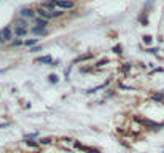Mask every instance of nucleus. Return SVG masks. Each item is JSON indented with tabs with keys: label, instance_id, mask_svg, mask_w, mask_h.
I'll list each match as a JSON object with an SVG mask.
<instances>
[{
	"label": "nucleus",
	"instance_id": "obj_1",
	"mask_svg": "<svg viewBox=\"0 0 164 153\" xmlns=\"http://www.w3.org/2000/svg\"><path fill=\"white\" fill-rule=\"evenodd\" d=\"M57 7L65 8V10H72L73 7H75V3H73L72 0H59V2H57Z\"/></svg>",
	"mask_w": 164,
	"mask_h": 153
},
{
	"label": "nucleus",
	"instance_id": "obj_2",
	"mask_svg": "<svg viewBox=\"0 0 164 153\" xmlns=\"http://www.w3.org/2000/svg\"><path fill=\"white\" fill-rule=\"evenodd\" d=\"M75 147H76V148H80V150H83V152H86V153H99V150L89 148V147H84V145H81L80 142H75Z\"/></svg>",
	"mask_w": 164,
	"mask_h": 153
},
{
	"label": "nucleus",
	"instance_id": "obj_3",
	"mask_svg": "<svg viewBox=\"0 0 164 153\" xmlns=\"http://www.w3.org/2000/svg\"><path fill=\"white\" fill-rule=\"evenodd\" d=\"M37 13L40 15V18H45V19H51V18H54L53 16V13H49V11H46V10H43V8H38L37 10Z\"/></svg>",
	"mask_w": 164,
	"mask_h": 153
},
{
	"label": "nucleus",
	"instance_id": "obj_4",
	"mask_svg": "<svg viewBox=\"0 0 164 153\" xmlns=\"http://www.w3.org/2000/svg\"><path fill=\"white\" fill-rule=\"evenodd\" d=\"M19 15H21L22 18H34V11H32L30 8H22Z\"/></svg>",
	"mask_w": 164,
	"mask_h": 153
},
{
	"label": "nucleus",
	"instance_id": "obj_5",
	"mask_svg": "<svg viewBox=\"0 0 164 153\" xmlns=\"http://www.w3.org/2000/svg\"><path fill=\"white\" fill-rule=\"evenodd\" d=\"M2 34H3V38H5V42H7V40H11L13 32H11V29H10V27H5L3 30H2Z\"/></svg>",
	"mask_w": 164,
	"mask_h": 153
},
{
	"label": "nucleus",
	"instance_id": "obj_6",
	"mask_svg": "<svg viewBox=\"0 0 164 153\" xmlns=\"http://www.w3.org/2000/svg\"><path fill=\"white\" fill-rule=\"evenodd\" d=\"M32 32L35 34V35H46L48 30H46L45 27H35V29H32Z\"/></svg>",
	"mask_w": 164,
	"mask_h": 153
},
{
	"label": "nucleus",
	"instance_id": "obj_7",
	"mask_svg": "<svg viewBox=\"0 0 164 153\" xmlns=\"http://www.w3.org/2000/svg\"><path fill=\"white\" fill-rule=\"evenodd\" d=\"M41 8H43V10H48V11H51V13L56 11V10H54V3H51V2H46V3H43V5H41Z\"/></svg>",
	"mask_w": 164,
	"mask_h": 153
},
{
	"label": "nucleus",
	"instance_id": "obj_8",
	"mask_svg": "<svg viewBox=\"0 0 164 153\" xmlns=\"http://www.w3.org/2000/svg\"><path fill=\"white\" fill-rule=\"evenodd\" d=\"M14 34H16L18 37H22V35L27 34V30H26L24 27H16V29H14Z\"/></svg>",
	"mask_w": 164,
	"mask_h": 153
},
{
	"label": "nucleus",
	"instance_id": "obj_9",
	"mask_svg": "<svg viewBox=\"0 0 164 153\" xmlns=\"http://www.w3.org/2000/svg\"><path fill=\"white\" fill-rule=\"evenodd\" d=\"M153 101L163 102V101H164V94H163V93H155V94H153Z\"/></svg>",
	"mask_w": 164,
	"mask_h": 153
},
{
	"label": "nucleus",
	"instance_id": "obj_10",
	"mask_svg": "<svg viewBox=\"0 0 164 153\" xmlns=\"http://www.w3.org/2000/svg\"><path fill=\"white\" fill-rule=\"evenodd\" d=\"M37 62H41V64H51L53 61H51L49 56H43V57H40V59H37Z\"/></svg>",
	"mask_w": 164,
	"mask_h": 153
},
{
	"label": "nucleus",
	"instance_id": "obj_11",
	"mask_svg": "<svg viewBox=\"0 0 164 153\" xmlns=\"http://www.w3.org/2000/svg\"><path fill=\"white\" fill-rule=\"evenodd\" d=\"M35 22H37L38 26H41V27H45V26L48 24V19H45V18H37Z\"/></svg>",
	"mask_w": 164,
	"mask_h": 153
},
{
	"label": "nucleus",
	"instance_id": "obj_12",
	"mask_svg": "<svg viewBox=\"0 0 164 153\" xmlns=\"http://www.w3.org/2000/svg\"><path fill=\"white\" fill-rule=\"evenodd\" d=\"M37 42H38L37 38H32V40H26L24 45H26V46H30V48H34V46L37 45Z\"/></svg>",
	"mask_w": 164,
	"mask_h": 153
},
{
	"label": "nucleus",
	"instance_id": "obj_13",
	"mask_svg": "<svg viewBox=\"0 0 164 153\" xmlns=\"http://www.w3.org/2000/svg\"><path fill=\"white\" fill-rule=\"evenodd\" d=\"M26 144L29 145V147H34V148H37V147H38V142H35V140H30V139H27V137H26Z\"/></svg>",
	"mask_w": 164,
	"mask_h": 153
},
{
	"label": "nucleus",
	"instance_id": "obj_14",
	"mask_svg": "<svg viewBox=\"0 0 164 153\" xmlns=\"http://www.w3.org/2000/svg\"><path fill=\"white\" fill-rule=\"evenodd\" d=\"M38 144H43V145H48V144H51V139H49V137H45V139H40V140H38Z\"/></svg>",
	"mask_w": 164,
	"mask_h": 153
},
{
	"label": "nucleus",
	"instance_id": "obj_15",
	"mask_svg": "<svg viewBox=\"0 0 164 153\" xmlns=\"http://www.w3.org/2000/svg\"><path fill=\"white\" fill-rule=\"evenodd\" d=\"M16 26H19V27H27V24H26V21L24 19H16Z\"/></svg>",
	"mask_w": 164,
	"mask_h": 153
},
{
	"label": "nucleus",
	"instance_id": "obj_16",
	"mask_svg": "<svg viewBox=\"0 0 164 153\" xmlns=\"http://www.w3.org/2000/svg\"><path fill=\"white\" fill-rule=\"evenodd\" d=\"M92 57V54H84V56H81L78 61H88V59H91Z\"/></svg>",
	"mask_w": 164,
	"mask_h": 153
},
{
	"label": "nucleus",
	"instance_id": "obj_17",
	"mask_svg": "<svg viewBox=\"0 0 164 153\" xmlns=\"http://www.w3.org/2000/svg\"><path fill=\"white\" fill-rule=\"evenodd\" d=\"M151 40H153V38H151L150 35H145V37H144V42H145V43H151Z\"/></svg>",
	"mask_w": 164,
	"mask_h": 153
},
{
	"label": "nucleus",
	"instance_id": "obj_18",
	"mask_svg": "<svg viewBox=\"0 0 164 153\" xmlns=\"http://www.w3.org/2000/svg\"><path fill=\"white\" fill-rule=\"evenodd\" d=\"M49 81H51V83H57V77L56 75H49Z\"/></svg>",
	"mask_w": 164,
	"mask_h": 153
},
{
	"label": "nucleus",
	"instance_id": "obj_19",
	"mask_svg": "<svg viewBox=\"0 0 164 153\" xmlns=\"http://www.w3.org/2000/svg\"><path fill=\"white\" fill-rule=\"evenodd\" d=\"M121 49H123V48H121V45H118V46H115V48H113V51H115L116 54H120V53H121Z\"/></svg>",
	"mask_w": 164,
	"mask_h": 153
},
{
	"label": "nucleus",
	"instance_id": "obj_20",
	"mask_svg": "<svg viewBox=\"0 0 164 153\" xmlns=\"http://www.w3.org/2000/svg\"><path fill=\"white\" fill-rule=\"evenodd\" d=\"M21 43H22L21 40H14V42H11V45H13V46H19Z\"/></svg>",
	"mask_w": 164,
	"mask_h": 153
},
{
	"label": "nucleus",
	"instance_id": "obj_21",
	"mask_svg": "<svg viewBox=\"0 0 164 153\" xmlns=\"http://www.w3.org/2000/svg\"><path fill=\"white\" fill-rule=\"evenodd\" d=\"M129 69H131V64H126L123 67V72H129Z\"/></svg>",
	"mask_w": 164,
	"mask_h": 153
},
{
	"label": "nucleus",
	"instance_id": "obj_22",
	"mask_svg": "<svg viewBox=\"0 0 164 153\" xmlns=\"http://www.w3.org/2000/svg\"><path fill=\"white\" fill-rule=\"evenodd\" d=\"M37 51H41L40 46H34V48H32V53H37Z\"/></svg>",
	"mask_w": 164,
	"mask_h": 153
},
{
	"label": "nucleus",
	"instance_id": "obj_23",
	"mask_svg": "<svg viewBox=\"0 0 164 153\" xmlns=\"http://www.w3.org/2000/svg\"><path fill=\"white\" fill-rule=\"evenodd\" d=\"M156 51H158V48H150V49H148V53H153V54H155Z\"/></svg>",
	"mask_w": 164,
	"mask_h": 153
},
{
	"label": "nucleus",
	"instance_id": "obj_24",
	"mask_svg": "<svg viewBox=\"0 0 164 153\" xmlns=\"http://www.w3.org/2000/svg\"><path fill=\"white\" fill-rule=\"evenodd\" d=\"M153 2H155V0H147V3H145V7H150V5L153 3Z\"/></svg>",
	"mask_w": 164,
	"mask_h": 153
},
{
	"label": "nucleus",
	"instance_id": "obj_25",
	"mask_svg": "<svg viewBox=\"0 0 164 153\" xmlns=\"http://www.w3.org/2000/svg\"><path fill=\"white\" fill-rule=\"evenodd\" d=\"M107 62H108L107 59H105V61H100V62H99V64H97V65H105V64H107Z\"/></svg>",
	"mask_w": 164,
	"mask_h": 153
},
{
	"label": "nucleus",
	"instance_id": "obj_26",
	"mask_svg": "<svg viewBox=\"0 0 164 153\" xmlns=\"http://www.w3.org/2000/svg\"><path fill=\"white\" fill-rule=\"evenodd\" d=\"M2 42H5V38H3V34L0 32V43H2Z\"/></svg>",
	"mask_w": 164,
	"mask_h": 153
},
{
	"label": "nucleus",
	"instance_id": "obj_27",
	"mask_svg": "<svg viewBox=\"0 0 164 153\" xmlns=\"http://www.w3.org/2000/svg\"><path fill=\"white\" fill-rule=\"evenodd\" d=\"M8 126V123H3V125H0V128H7Z\"/></svg>",
	"mask_w": 164,
	"mask_h": 153
},
{
	"label": "nucleus",
	"instance_id": "obj_28",
	"mask_svg": "<svg viewBox=\"0 0 164 153\" xmlns=\"http://www.w3.org/2000/svg\"><path fill=\"white\" fill-rule=\"evenodd\" d=\"M163 153H164V152H163Z\"/></svg>",
	"mask_w": 164,
	"mask_h": 153
}]
</instances>
